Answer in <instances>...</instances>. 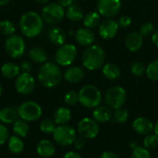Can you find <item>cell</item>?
Instances as JSON below:
<instances>
[{"label": "cell", "mask_w": 158, "mask_h": 158, "mask_svg": "<svg viewBox=\"0 0 158 158\" xmlns=\"http://www.w3.org/2000/svg\"><path fill=\"white\" fill-rule=\"evenodd\" d=\"M44 29L43 18L34 11H29L22 15L19 20V30L28 38L38 36Z\"/></svg>", "instance_id": "1"}, {"label": "cell", "mask_w": 158, "mask_h": 158, "mask_svg": "<svg viewBox=\"0 0 158 158\" xmlns=\"http://www.w3.org/2000/svg\"><path fill=\"white\" fill-rule=\"evenodd\" d=\"M62 80V71L60 68L52 63H44L39 69L38 81L45 88H54L57 86Z\"/></svg>", "instance_id": "2"}, {"label": "cell", "mask_w": 158, "mask_h": 158, "mask_svg": "<svg viewBox=\"0 0 158 158\" xmlns=\"http://www.w3.org/2000/svg\"><path fill=\"white\" fill-rule=\"evenodd\" d=\"M106 54L99 45L88 46L82 54L81 62L85 69L89 70H96L105 64Z\"/></svg>", "instance_id": "3"}, {"label": "cell", "mask_w": 158, "mask_h": 158, "mask_svg": "<svg viewBox=\"0 0 158 158\" xmlns=\"http://www.w3.org/2000/svg\"><path fill=\"white\" fill-rule=\"evenodd\" d=\"M79 94V102L81 105L86 108H95L98 106L102 101V94L100 90L92 84L84 85L80 92Z\"/></svg>", "instance_id": "4"}, {"label": "cell", "mask_w": 158, "mask_h": 158, "mask_svg": "<svg viewBox=\"0 0 158 158\" xmlns=\"http://www.w3.org/2000/svg\"><path fill=\"white\" fill-rule=\"evenodd\" d=\"M55 142L61 146H69L73 144L77 138V132L75 129L68 124L58 125L53 132Z\"/></svg>", "instance_id": "5"}, {"label": "cell", "mask_w": 158, "mask_h": 158, "mask_svg": "<svg viewBox=\"0 0 158 158\" xmlns=\"http://www.w3.org/2000/svg\"><path fill=\"white\" fill-rule=\"evenodd\" d=\"M126 91L121 86H113L109 88L105 95L106 106L114 110L122 107L126 102Z\"/></svg>", "instance_id": "6"}, {"label": "cell", "mask_w": 158, "mask_h": 158, "mask_svg": "<svg viewBox=\"0 0 158 158\" xmlns=\"http://www.w3.org/2000/svg\"><path fill=\"white\" fill-rule=\"evenodd\" d=\"M18 114L21 119L27 122L36 121L42 116V107L36 102L27 101L18 107Z\"/></svg>", "instance_id": "7"}, {"label": "cell", "mask_w": 158, "mask_h": 158, "mask_svg": "<svg viewBox=\"0 0 158 158\" xmlns=\"http://www.w3.org/2000/svg\"><path fill=\"white\" fill-rule=\"evenodd\" d=\"M77 57V48L74 44H64L58 47L56 52L55 59L59 66H70Z\"/></svg>", "instance_id": "8"}, {"label": "cell", "mask_w": 158, "mask_h": 158, "mask_svg": "<svg viewBox=\"0 0 158 158\" xmlns=\"http://www.w3.org/2000/svg\"><path fill=\"white\" fill-rule=\"evenodd\" d=\"M64 16V8L58 3L47 4L42 10V18L48 24H56L60 22Z\"/></svg>", "instance_id": "9"}, {"label": "cell", "mask_w": 158, "mask_h": 158, "mask_svg": "<svg viewBox=\"0 0 158 158\" xmlns=\"http://www.w3.org/2000/svg\"><path fill=\"white\" fill-rule=\"evenodd\" d=\"M5 49L12 58H19L25 52V42L21 36L13 34L6 38Z\"/></svg>", "instance_id": "10"}, {"label": "cell", "mask_w": 158, "mask_h": 158, "mask_svg": "<svg viewBox=\"0 0 158 158\" xmlns=\"http://www.w3.org/2000/svg\"><path fill=\"white\" fill-rule=\"evenodd\" d=\"M78 132L84 139H94L99 133V125L94 118H84L78 123Z\"/></svg>", "instance_id": "11"}, {"label": "cell", "mask_w": 158, "mask_h": 158, "mask_svg": "<svg viewBox=\"0 0 158 158\" xmlns=\"http://www.w3.org/2000/svg\"><path fill=\"white\" fill-rule=\"evenodd\" d=\"M15 88L20 94H30L35 88V80L30 73L22 72L16 79Z\"/></svg>", "instance_id": "12"}, {"label": "cell", "mask_w": 158, "mask_h": 158, "mask_svg": "<svg viewBox=\"0 0 158 158\" xmlns=\"http://www.w3.org/2000/svg\"><path fill=\"white\" fill-rule=\"evenodd\" d=\"M121 9L120 0H98V13L106 18H112L119 13Z\"/></svg>", "instance_id": "13"}, {"label": "cell", "mask_w": 158, "mask_h": 158, "mask_svg": "<svg viewBox=\"0 0 158 158\" xmlns=\"http://www.w3.org/2000/svg\"><path fill=\"white\" fill-rule=\"evenodd\" d=\"M118 23L114 19H108L102 21L99 25V35L103 39H112L114 38L118 31Z\"/></svg>", "instance_id": "14"}, {"label": "cell", "mask_w": 158, "mask_h": 158, "mask_svg": "<svg viewBox=\"0 0 158 158\" xmlns=\"http://www.w3.org/2000/svg\"><path fill=\"white\" fill-rule=\"evenodd\" d=\"M154 124L146 118H138L132 123L133 130L140 135H148L154 131Z\"/></svg>", "instance_id": "15"}, {"label": "cell", "mask_w": 158, "mask_h": 158, "mask_svg": "<svg viewBox=\"0 0 158 158\" xmlns=\"http://www.w3.org/2000/svg\"><path fill=\"white\" fill-rule=\"evenodd\" d=\"M75 40L81 46H90L94 41V33L89 28H81L76 31Z\"/></svg>", "instance_id": "16"}, {"label": "cell", "mask_w": 158, "mask_h": 158, "mask_svg": "<svg viewBox=\"0 0 158 158\" xmlns=\"http://www.w3.org/2000/svg\"><path fill=\"white\" fill-rule=\"evenodd\" d=\"M125 44L131 52H136L142 48L143 44V37L140 32L132 31L126 37Z\"/></svg>", "instance_id": "17"}, {"label": "cell", "mask_w": 158, "mask_h": 158, "mask_svg": "<svg viewBox=\"0 0 158 158\" xmlns=\"http://www.w3.org/2000/svg\"><path fill=\"white\" fill-rule=\"evenodd\" d=\"M84 78V70L81 67H69L64 73V79L69 83H78Z\"/></svg>", "instance_id": "18"}, {"label": "cell", "mask_w": 158, "mask_h": 158, "mask_svg": "<svg viewBox=\"0 0 158 158\" xmlns=\"http://www.w3.org/2000/svg\"><path fill=\"white\" fill-rule=\"evenodd\" d=\"M111 108L105 106H98L93 111V118L98 123H105L111 120L112 118Z\"/></svg>", "instance_id": "19"}, {"label": "cell", "mask_w": 158, "mask_h": 158, "mask_svg": "<svg viewBox=\"0 0 158 158\" xmlns=\"http://www.w3.org/2000/svg\"><path fill=\"white\" fill-rule=\"evenodd\" d=\"M36 151L41 157L48 158L51 157L55 154L56 147L51 141L42 140L38 143V144L36 146Z\"/></svg>", "instance_id": "20"}, {"label": "cell", "mask_w": 158, "mask_h": 158, "mask_svg": "<svg viewBox=\"0 0 158 158\" xmlns=\"http://www.w3.org/2000/svg\"><path fill=\"white\" fill-rule=\"evenodd\" d=\"M18 110L13 107H4L0 109V121L4 124H10L17 120Z\"/></svg>", "instance_id": "21"}, {"label": "cell", "mask_w": 158, "mask_h": 158, "mask_svg": "<svg viewBox=\"0 0 158 158\" xmlns=\"http://www.w3.org/2000/svg\"><path fill=\"white\" fill-rule=\"evenodd\" d=\"M71 119V112L67 107H59L54 114V121L57 125H66Z\"/></svg>", "instance_id": "22"}, {"label": "cell", "mask_w": 158, "mask_h": 158, "mask_svg": "<svg viewBox=\"0 0 158 158\" xmlns=\"http://www.w3.org/2000/svg\"><path fill=\"white\" fill-rule=\"evenodd\" d=\"M49 39L56 45H62L65 44L67 35L66 32L59 27H54L49 31Z\"/></svg>", "instance_id": "23"}, {"label": "cell", "mask_w": 158, "mask_h": 158, "mask_svg": "<svg viewBox=\"0 0 158 158\" xmlns=\"http://www.w3.org/2000/svg\"><path fill=\"white\" fill-rule=\"evenodd\" d=\"M12 130H13V132L15 133V135H17L20 138H25L30 131V126L26 120L20 118V119H17L15 122H13Z\"/></svg>", "instance_id": "24"}, {"label": "cell", "mask_w": 158, "mask_h": 158, "mask_svg": "<svg viewBox=\"0 0 158 158\" xmlns=\"http://www.w3.org/2000/svg\"><path fill=\"white\" fill-rule=\"evenodd\" d=\"M19 70L20 68L17 64L12 62L5 63L1 68V73L6 79H14L18 77L19 74Z\"/></svg>", "instance_id": "25"}, {"label": "cell", "mask_w": 158, "mask_h": 158, "mask_svg": "<svg viewBox=\"0 0 158 158\" xmlns=\"http://www.w3.org/2000/svg\"><path fill=\"white\" fill-rule=\"evenodd\" d=\"M103 74L106 79L110 81H114L120 77L121 71L117 65L113 63H108L103 66Z\"/></svg>", "instance_id": "26"}, {"label": "cell", "mask_w": 158, "mask_h": 158, "mask_svg": "<svg viewBox=\"0 0 158 158\" xmlns=\"http://www.w3.org/2000/svg\"><path fill=\"white\" fill-rule=\"evenodd\" d=\"M100 15L98 12H89L83 17V24L86 28L94 29L100 25Z\"/></svg>", "instance_id": "27"}, {"label": "cell", "mask_w": 158, "mask_h": 158, "mask_svg": "<svg viewBox=\"0 0 158 158\" xmlns=\"http://www.w3.org/2000/svg\"><path fill=\"white\" fill-rule=\"evenodd\" d=\"M8 149L13 154H20L24 149V143L21 138L17 135L10 136L8 139Z\"/></svg>", "instance_id": "28"}, {"label": "cell", "mask_w": 158, "mask_h": 158, "mask_svg": "<svg viewBox=\"0 0 158 158\" xmlns=\"http://www.w3.org/2000/svg\"><path fill=\"white\" fill-rule=\"evenodd\" d=\"M66 16L71 21H79L84 17L82 9L78 5H74V4H72L67 8Z\"/></svg>", "instance_id": "29"}, {"label": "cell", "mask_w": 158, "mask_h": 158, "mask_svg": "<svg viewBox=\"0 0 158 158\" xmlns=\"http://www.w3.org/2000/svg\"><path fill=\"white\" fill-rule=\"evenodd\" d=\"M29 56L31 59L36 63H44L47 60V56L44 50L39 46L32 47L29 52Z\"/></svg>", "instance_id": "30"}, {"label": "cell", "mask_w": 158, "mask_h": 158, "mask_svg": "<svg viewBox=\"0 0 158 158\" xmlns=\"http://www.w3.org/2000/svg\"><path fill=\"white\" fill-rule=\"evenodd\" d=\"M128 118H129V113H128L127 109L120 107V108L115 109V112H114V114H112V118H111L110 121L115 122V123L123 124L128 120Z\"/></svg>", "instance_id": "31"}, {"label": "cell", "mask_w": 158, "mask_h": 158, "mask_svg": "<svg viewBox=\"0 0 158 158\" xmlns=\"http://www.w3.org/2000/svg\"><path fill=\"white\" fill-rule=\"evenodd\" d=\"M56 128V122L54 120H52V119H49V118L44 119L40 124L41 131L45 133V134H53Z\"/></svg>", "instance_id": "32"}, {"label": "cell", "mask_w": 158, "mask_h": 158, "mask_svg": "<svg viewBox=\"0 0 158 158\" xmlns=\"http://www.w3.org/2000/svg\"><path fill=\"white\" fill-rule=\"evenodd\" d=\"M145 73L151 81H158V60L151 62L147 66Z\"/></svg>", "instance_id": "33"}, {"label": "cell", "mask_w": 158, "mask_h": 158, "mask_svg": "<svg viewBox=\"0 0 158 158\" xmlns=\"http://www.w3.org/2000/svg\"><path fill=\"white\" fill-rule=\"evenodd\" d=\"M16 29L14 24L10 20H2L0 22V31L6 36H11L14 34Z\"/></svg>", "instance_id": "34"}, {"label": "cell", "mask_w": 158, "mask_h": 158, "mask_svg": "<svg viewBox=\"0 0 158 158\" xmlns=\"http://www.w3.org/2000/svg\"><path fill=\"white\" fill-rule=\"evenodd\" d=\"M158 146V136L156 133H150L143 139V147L146 149H155Z\"/></svg>", "instance_id": "35"}, {"label": "cell", "mask_w": 158, "mask_h": 158, "mask_svg": "<svg viewBox=\"0 0 158 158\" xmlns=\"http://www.w3.org/2000/svg\"><path fill=\"white\" fill-rule=\"evenodd\" d=\"M131 158H151V154L145 147L137 145L132 149Z\"/></svg>", "instance_id": "36"}, {"label": "cell", "mask_w": 158, "mask_h": 158, "mask_svg": "<svg viewBox=\"0 0 158 158\" xmlns=\"http://www.w3.org/2000/svg\"><path fill=\"white\" fill-rule=\"evenodd\" d=\"M131 73L136 76V77H141L143 76L145 72H146V69H145V66L143 65V63L142 62H139V61H136V62H133L131 66Z\"/></svg>", "instance_id": "37"}, {"label": "cell", "mask_w": 158, "mask_h": 158, "mask_svg": "<svg viewBox=\"0 0 158 158\" xmlns=\"http://www.w3.org/2000/svg\"><path fill=\"white\" fill-rule=\"evenodd\" d=\"M143 37H148L150 35H153L155 32V27L151 22H145L141 25L140 31H139Z\"/></svg>", "instance_id": "38"}, {"label": "cell", "mask_w": 158, "mask_h": 158, "mask_svg": "<svg viewBox=\"0 0 158 158\" xmlns=\"http://www.w3.org/2000/svg\"><path fill=\"white\" fill-rule=\"evenodd\" d=\"M64 101L69 106H75L79 102V94L74 91L68 92L64 96Z\"/></svg>", "instance_id": "39"}, {"label": "cell", "mask_w": 158, "mask_h": 158, "mask_svg": "<svg viewBox=\"0 0 158 158\" xmlns=\"http://www.w3.org/2000/svg\"><path fill=\"white\" fill-rule=\"evenodd\" d=\"M9 132L7 131V129L0 123V145H3L5 144L8 139H9Z\"/></svg>", "instance_id": "40"}, {"label": "cell", "mask_w": 158, "mask_h": 158, "mask_svg": "<svg viewBox=\"0 0 158 158\" xmlns=\"http://www.w3.org/2000/svg\"><path fill=\"white\" fill-rule=\"evenodd\" d=\"M118 26L122 28H127L131 24V18L129 16H122L118 19Z\"/></svg>", "instance_id": "41"}, {"label": "cell", "mask_w": 158, "mask_h": 158, "mask_svg": "<svg viewBox=\"0 0 158 158\" xmlns=\"http://www.w3.org/2000/svg\"><path fill=\"white\" fill-rule=\"evenodd\" d=\"M73 144H74V146H75L76 149H78V150L82 149L84 147V145H85V139L83 137H81H81H78L74 141Z\"/></svg>", "instance_id": "42"}, {"label": "cell", "mask_w": 158, "mask_h": 158, "mask_svg": "<svg viewBox=\"0 0 158 158\" xmlns=\"http://www.w3.org/2000/svg\"><path fill=\"white\" fill-rule=\"evenodd\" d=\"M20 69L23 71V72H27V73H30V71L31 70V64L29 62V61H23L20 65Z\"/></svg>", "instance_id": "43"}, {"label": "cell", "mask_w": 158, "mask_h": 158, "mask_svg": "<svg viewBox=\"0 0 158 158\" xmlns=\"http://www.w3.org/2000/svg\"><path fill=\"white\" fill-rule=\"evenodd\" d=\"M100 158H119L117 154H115L114 152L111 151H105L102 153Z\"/></svg>", "instance_id": "44"}, {"label": "cell", "mask_w": 158, "mask_h": 158, "mask_svg": "<svg viewBox=\"0 0 158 158\" xmlns=\"http://www.w3.org/2000/svg\"><path fill=\"white\" fill-rule=\"evenodd\" d=\"M63 158H82L80 154H78L77 152H68L67 154L64 155Z\"/></svg>", "instance_id": "45"}, {"label": "cell", "mask_w": 158, "mask_h": 158, "mask_svg": "<svg viewBox=\"0 0 158 158\" xmlns=\"http://www.w3.org/2000/svg\"><path fill=\"white\" fill-rule=\"evenodd\" d=\"M74 0H58V4L63 7H69L73 4Z\"/></svg>", "instance_id": "46"}, {"label": "cell", "mask_w": 158, "mask_h": 158, "mask_svg": "<svg viewBox=\"0 0 158 158\" xmlns=\"http://www.w3.org/2000/svg\"><path fill=\"white\" fill-rule=\"evenodd\" d=\"M152 41H153L154 44L158 47V30L155 31V32L153 33V35H152Z\"/></svg>", "instance_id": "47"}, {"label": "cell", "mask_w": 158, "mask_h": 158, "mask_svg": "<svg viewBox=\"0 0 158 158\" xmlns=\"http://www.w3.org/2000/svg\"><path fill=\"white\" fill-rule=\"evenodd\" d=\"M154 133H156L158 136V121L156 123V125L154 127Z\"/></svg>", "instance_id": "48"}, {"label": "cell", "mask_w": 158, "mask_h": 158, "mask_svg": "<svg viewBox=\"0 0 158 158\" xmlns=\"http://www.w3.org/2000/svg\"><path fill=\"white\" fill-rule=\"evenodd\" d=\"M10 0H0V6H5L6 5Z\"/></svg>", "instance_id": "49"}, {"label": "cell", "mask_w": 158, "mask_h": 158, "mask_svg": "<svg viewBox=\"0 0 158 158\" xmlns=\"http://www.w3.org/2000/svg\"><path fill=\"white\" fill-rule=\"evenodd\" d=\"M36 2H38V3H40V4H45V3H47L49 0H35Z\"/></svg>", "instance_id": "50"}, {"label": "cell", "mask_w": 158, "mask_h": 158, "mask_svg": "<svg viewBox=\"0 0 158 158\" xmlns=\"http://www.w3.org/2000/svg\"><path fill=\"white\" fill-rule=\"evenodd\" d=\"M2 93H3V89H2V86H1V84H0V96L2 95Z\"/></svg>", "instance_id": "51"}, {"label": "cell", "mask_w": 158, "mask_h": 158, "mask_svg": "<svg viewBox=\"0 0 158 158\" xmlns=\"http://www.w3.org/2000/svg\"><path fill=\"white\" fill-rule=\"evenodd\" d=\"M156 158H158V157H156Z\"/></svg>", "instance_id": "52"}, {"label": "cell", "mask_w": 158, "mask_h": 158, "mask_svg": "<svg viewBox=\"0 0 158 158\" xmlns=\"http://www.w3.org/2000/svg\"><path fill=\"white\" fill-rule=\"evenodd\" d=\"M41 158H43V157H41Z\"/></svg>", "instance_id": "53"}]
</instances>
